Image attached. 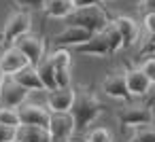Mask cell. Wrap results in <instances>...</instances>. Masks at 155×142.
I'll return each instance as SVG.
<instances>
[{
    "label": "cell",
    "mask_w": 155,
    "mask_h": 142,
    "mask_svg": "<svg viewBox=\"0 0 155 142\" xmlns=\"http://www.w3.org/2000/svg\"><path fill=\"white\" fill-rule=\"evenodd\" d=\"M68 112L74 121V131H85L87 125L102 112V104L89 89L79 87V89H74V100H72V106Z\"/></svg>",
    "instance_id": "6da1fadb"
},
{
    "label": "cell",
    "mask_w": 155,
    "mask_h": 142,
    "mask_svg": "<svg viewBox=\"0 0 155 142\" xmlns=\"http://www.w3.org/2000/svg\"><path fill=\"white\" fill-rule=\"evenodd\" d=\"M66 24L68 26H79V28L96 34V32H102L106 28V24H110V15L100 5H94V7L72 9L70 15L66 17Z\"/></svg>",
    "instance_id": "7a4b0ae2"
},
{
    "label": "cell",
    "mask_w": 155,
    "mask_h": 142,
    "mask_svg": "<svg viewBox=\"0 0 155 142\" xmlns=\"http://www.w3.org/2000/svg\"><path fill=\"white\" fill-rule=\"evenodd\" d=\"M117 121L121 127H140V125H153L155 115H153V104H140V102H127L125 106L117 108L115 112Z\"/></svg>",
    "instance_id": "3957f363"
},
{
    "label": "cell",
    "mask_w": 155,
    "mask_h": 142,
    "mask_svg": "<svg viewBox=\"0 0 155 142\" xmlns=\"http://www.w3.org/2000/svg\"><path fill=\"white\" fill-rule=\"evenodd\" d=\"M13 47L15 49H19L24 55H26V60L30 62V66H38L47 55H45V38L43 36H36V34H24V36H19V38H15L13 40Z\"/></svg>",
    "instance_id": "277c9868"
},
{
    "label": "cell",
    "mask_w": 155,
    "mask_h": 142,
    "mask_svg": "<svg viewBox=\"0 0 155 142\" xmlns=\"http://www.w3.org/2000/svg\"><path fill=\"white\" fill-rule=\"evenodd\" d=\"M49 140L51 142H66L72 138L74 134V121L70 117V112H51L49 117Z\"/></svg>",
    "instance_id": "5b68a950"
},
{
    "label": "cell",
    "mask_w": 155,
    "mask_h": 142,
    "mask_svg": "<svg viewBox=\"0 0 155 142\" xmlns=\"http://www.w3.org/2000/svg\"><path fill=\"white\" fill-rule=\"evenodd\" d=\"M30 28H32V17H30V13L24 11V9L15 11V13L7 19V26H5V32H2V36H5V45L11 47L13 40L19 38V36H24V34H28Z\"/></svg>",
    "instance_id": "8992f818"
},
{
    "label": "cell",
    "mask_w": 155,
    "mask_h": 142,
    "mask_svg": "<svg viewBox=\"0 0 155 142\" xmlns=\"http://www.w3.org/2000/svg\"><path fill=\"white\" fill-rule=\"evenodd\" d=\"M17 117H19V125H36V127H45L49 125V108H43L38 104H21L17 106Z\"/></svg>",
    "instance_id": "52a82bcc"
},
{
    "label": "cell",
    "mask_w": 155,
    "mask_h": 142,
    "mask_svg": "<svg viewBox=\"0 0 155 142\" xmlns=\"http://www.w3.org/2000/svg\"><path fill=\"white\" fill-rule=\"evenodd\" d=\"M28 89L21 87L19 83H15L11 76L2 83V89H0V106L5 108H17L28 100Z\"/></svg>",
    "instance_id": "ba28073f"
},
{
    "label": "cell",
    "mask_w": 155,
    "mask_h": 142,
    "mask_svg": "<svg viewBox=\"0 0 155 142\" xmlns=\"http://www.w3.org/2000/svg\"><path fill=\"white\" fill-rule=\"evenodd\" d=\"M72 49H74L77 53H83V55H96V57H108V55H113L110 43H108V38L104 36V32L91 34L89 40H85V43H81V45H77V47H72Z\"/></svg>",
    "instance_id": "9c48e42d"
},
{
    "label": "cell",
    "mask_w": 155,
    "mask_h": 142,
    "mask_svg": "<svg viewBox=\"0 0 155 142\" xmlns=\"http://www.w3.org/2000/svg\"><path fill=\"white\" fill-rule=\"evenodd\" d=\"M125 76V87H127V93L134 95V98H144L149 91H151V81L142 74L140 68H127L123 72Z\"/></svg>",
    "instance_id": "30bf717a"
},
{
    "label": "cell",
    "mask_w": 155,
    "mask_h": 142,
    "mask_svg": "<svg viewBox=\"0 0 155 142\" xmlns=\"http://www.w3.org/2000/svg\"><path fill=\"white\" fill-rule=\"evenodd\" d=\"M26 66H30V62H28L26 55H24L19 49H15L13 45H11L2 55H0V70H2L5 76H13L15 72L24 70Z\"/></svg>",
    "instance_id": "8fae6325"
},
{
    "label": "cell",
    "mask_w": 155,
    "mask_h": 142,
    "mask_svg": "<svg viewBox=\"0 0 155 142\" xmlns=\"http://www.w3.org/2000/svg\"><path fill=\"white\" fill-rule=\"evenodd\" d=\"M74 100V87H58L47 93L49 112H68Z\"/></svg>",
    "instance_id": "7c38bea8"
},
{
    "label": "cell",
    "mask_w": 155,
    "mask_h": 142,
    "mask_svg": "<svg viewBox=\"0 0 155 142\" xmlns=\"http://www.w3.org/2000/svg\"><path fill=\"white\" fill-rule=\"evenodd\" d=\"M89 36H91V32H87L79 26H66L62 32H58L53 36V45L55 47H77V45L89 40Z\"/></svg>",
    "instance_id": "4fadbf2b"
},
{
    "label": "cell",
    "mask_w": 155,
    "mask_h": 142,
    "mask_svg": "<svg viewBox=\"0 0 155 142\" xmlns=\"http://www.w3.org/2000/svg\"><path fill=\"white\" fill-rule=\"evenodd\" d=\"M110 21H113V26L117 28V32L121 36V49H130L138 40V24L132 17H123V15H119Z\"/></svg>",
    "instance_id": "5bb4252c"
},
{
    "label": "cell",
    "mask_w": 155,
    "mask_h": 142,
    "mask_svg": "<svg viewBox=\"0 0 155 142\" xmlns=\"http://www.w3.org/2000/svg\"><path fill=\"white\" fill-rule=\"evenodd\" d=\"M102 91L110 98H117V100H127L130 93H127V87H125V76L123 72H113L108 74L104 81H102Z\"/></svg>",
    "instance_id": "9a60e30c"
},
{
    "label": "cell",
    "mask_w": 155,
    "mask_h": 142,
    "mask_svg": "<svg viewBox=\"0 0 155 142\" xmlns=\"http://www.w3.org/2000/svg\"><path fill=\"white\" fill-rule=\"evenodd\" d=\"M11 79H13L15 83H19L21 87H26L28 91H45V87H43V83H41V79H38V72H36L34 66H26L24 70L15 72Z\"/></svg>",
    "instance_id": "2e32d148"
},
{
    "label": "cell",
    "mask_w": 155,
    "mask_h": 142,
    "mask_svg": "<svg viewBox=\"0 0 155 142\" xmlns=\"http://www.w3.org/2000/svg\"><path fill=\"white\" fill-rule=\"evenodd\" d=\"M15 142H51L49 131L36 125H19L15 129Z\"/></svg>",
    "instance_id": "e0dca14e"
},
{
    "label": "cell",
    "mask_w": 155,
    "mask_h": 142,
    "mask_svg": "<svg viewBox=\"0 0 155 142\" xmlns=\"http://www.w3.org/2000/svg\"><path fill=\"white\" fill-rule=\"evenodd\" d=\"M47 17H53V19H66L72 11V2L70 0H43V7Z\"/></svg>",
    "instance_id": "ac0fdd59"
},
{
    "label": "cell",
    "mask_w": 155,
    "mask_h": 142,
    "mask_svg": "<svg viewBox=\"0 0 155 142\" xmlns=\"http://www.w3.org/2000/svg\"><path fill=\"white\" fill-rule=\"evenodd\" d=\"M36 72H38V79H41L45 91L58 89V83H55V70H53V64H51L49 57H45V60L36 66Z\"/></svg>",
    "instance_id": "d6986e66"
},
{
    "label": "cell",
    "mask_w": 155,
    "mask_h": 142,
    "mask_svg": "<svg viewBox=\"0 0 155 142\" xmlns=\"http://www.w3.org/2000/svg\"><path fill=\"white\" fill-rule=\"evenodd\" d=\"M132 136L127 138V142H155V127L153 125H140V127H132Z\"/></svg>",
    "instance_id": "ffe728a7"
},
{
    "label": "cell",
    "mask_w": 155,
    "mask_h": 142,
    "mask_svg": "<svg viewBox=\"0 0 155 142\" xmlns=\"http://www.w3.org/2000/svg\"><path fill=\"white\" fill-rule=\"evenodd\" d=\"M0 123L9 125V127H19L17 108H5V106H0Z\"/></svg>",
    "instance_id": "44dd1931"
},
{
    "label": "cell",
    "mask_w": 155,
    "mask_h": 142,
    "mask_svg": "<svg viewBox=\"0 0 155 142\" xmlns=\"http://www.w3.org/2000/svg\"><path fill=\"white\" fill-rule=\"evenodd\" d=\"M102 32H104V36H106V38H108V43H110V51H113V53H117V51L121 49V36H119L117 28L113 26V21H110V24H106V28H104Z\"/></svg>",
    "instance_id": "7402d4cb"
},
{
    "label": "cell",
    "mask_w": 155,
    "mask_h": 142,
    "mask_svg": "<svg viewBox=\"0 0 155 142\" xmlns=\"http://www.w3.org/2000/svg\"><path fill=\"white\" fill-rule=\"evenodd\" d=\"M87 142H113V138H110V131L106 127H96V129L89 131Z\"/></svg>",
    "instance_id": "603a6c76"
},
{
    "label": "cell",
    "mask_w": 155,
    "mask_h": 142,
    "mask_svg": "<svg viewBox=\"0 0 155 142\" xmlns=\"http://www.w3.org/2000/svg\"><path fill=\"white\" fill-rule=\"evenodd\" d=\"M140 70H142V74L155 85V57H149V60H144L142 64H140Z\"/></svg>",
    "instance_id": "cb8c5ba5"
},
{
    "label": "cell",
    "mask_w": 155,
    "mask_h": 142,
    "mask_svg": "<svg viewBox=\"0 0 155 142\" xmlns=\"http://www.w3.org/2000/svg\"><path fill=\"white\" fill-rule=\"evenodd\" d=\"M147 55H155V32L147 36V40H144V45L138 53V57H147Z\"/></svg>",
    "instance_id": "d4e9b609"
},
{
    "label": "cell",
    "mask_w": 155,
    "mask_h": 142,
    "mask_svg": "<svg viewBox=\"0 0 155 142\" xmlns=\"http://www.w3.org/2000/svg\"><path fill=\"white\" fill-rule=\"evenodd\" d=\"M15 129L17 127H9L0 123V142H15Z\"/></svg>",
    "instance_id": "484cf974"
},
{
    "label": "cell",
    "mask_w": 155,
    "mask_h": 142,
    "mask_svg": "<svg viewBox=\"0 0 155 142\" xmlns=\"http://www.w3.org/2000/svg\"><path fill=\"white\" fill-rule=\"evenodd\" d=\"M17 7H21L24 11H34V9H41L43 7V0H13Z\"/></svg>",
    "instance_id": "4316f807"
},
{
    "label": "cell",
    "mask_w": 155,
    "mask_h": 142,
    "mask_svg": "<svg viewBox=\"0 0 155 142\" xmlns=\"http://www.w3.org/2000/svg\"><path fill=\"white\" fill-rule=\"evenodd\" d=\"M142 26L149 34H153L155 32V13H144V24Z\"/></svg>",
    "instance_id": "83f0119b"
},
{
    "label": "cell",
    "mask_w": 155,
    "mask_h": 142,
    "mask_svg": "<svg viewBox=\"0 0 155 142\" xmlns=\"http://www.w3.org/2000/svg\"><path fill=\"white\" fill-rule=\"evenodd\" d=\"M70 2H72V9H83V7L100 5V0H70Z\"/></svg>",
    "instance_id": "f1b7e54d"
},
{
    "label": "cell",
    "mask_w": 155,
    "mask_h": 142,
    "mask_svg": "<svg viewBox=\"0 0 155 142\" xmlns=\"http://www.w3.org/2000/svg\"><path fill=\"white\" fill-rule=\"evenodd\" d=\"M138 7H140L144 13H155V0H140Z\"/></svg>",
    "instance_id": "f546056e"
},
{
    "label": "cell",
    "mask_w": 155,
    "mask_h": 142,
    "mask_svg": "<svg viewBox=\"0 0 155 142\" xmlns=\"http://www.w3.org/2000/svg\"><path fill=\"white\" fill-rule=\"evenodd\" d=\"M2 83H5V74H2V70H0V89H2Z\"/></svg>",
    "instance_id": "4dcf8cb0"
},
{
    "label": "cell",
    "mask_w": 155,
    "mask_h": 142,
    "mask_svg": "<svg viewBox=\"0 0 155 142\" xmlns=\"http://www.w3.org/2000/svg\"><path fill=\"white\" fill-rule=\"evenodd\" d=\"M5 45V36H2V32H0V47Z\"/></svg>",
    "instance_id": "1f68e13d"
},
{
    "label": "cell",
    "mask_w": 155,
    "mask_h": 142,
    "mask_svg": "<svg viewBox=\"0 0 155 142\" xmlns=\"http://www.w3.org/2000/svg\"><path fill=\"white\" fill-rule=\"evenodd\" d=\"M66 142H79V140H74V138H70V140H66Z\"/></svg>",
    "instance_id": "d6a6232c"
}]
</instances>
